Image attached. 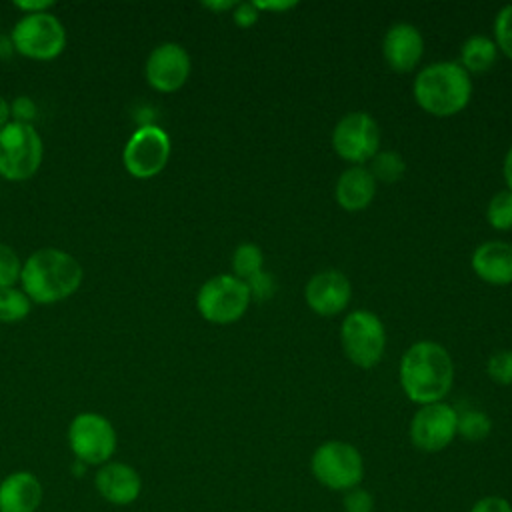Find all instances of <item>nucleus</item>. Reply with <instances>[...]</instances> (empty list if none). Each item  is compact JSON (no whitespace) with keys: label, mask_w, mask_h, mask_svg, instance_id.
Wrapping results in <instances>:
<instances>
[{"label":"nucleus","mask_w":512,"mask_h":512,"mask_svg":"<svg viewBox=\"0 0 512 512\" xmlns=\"http://www.w3.org/2000/svg\"><path fill=\"white\" fill-rule=\"evenodd\" d=\"M398 376L408 400L426 406L442 402L450 392L454 384V362L442 344L422 340L402 354Z\"/></svg>","instance_id":"1"},{"label":"nucleus","mask_w":512,"mask_h":512,"mask_svg":"<svg viewBox=\"0 0 512 512\" xmlns=\"http://www.w3.org/2000/svg\"><path fill=\"white\" fill-rule=\"evenodd\" d=\"M84 278L82 264L66 250L40 248L22 262L20 284L36 304H56L72 296Z\"/></svg>","instance_id":"2"},{"label":"nucleus","mask_w":512,"mask_h":512,"mask_svg":"<svg viewBox=\"0 0 512 512\" xmlns=\"http://www.w3.org/2000/svg\"><path fill=\"white\" fill-rule=\"evenodd\" d=\"M412 92L424 112L448 118L468 106L472 80L460 64L444 60L424 66L414 78Z\"/></svg>","instance_id":"3"},{"label":"nucleus","mask_w":512,"mask_h":512,"mask_svg":"<svg viewBox=\"0 0 512 512\" xmlns=\"http://www.w3.org/2000/svg\"><path fill=\"white\" fill-rule=\"evenodd\" d=\"M310 472L320 486L344 494L362 486L364 458L360 450L346 440H326L312 452Z\"/></svg>","instance_id":"4"},{"label":"nucleus","mask_w":512,"mask_h":512,"mask_svg":"<svg viewBox=\"0 0 512 512\" xmlns=\"http://www.w3.org/2000/svg\"><path fill=\"white\" fill-rule=\"evenodd\" d=\"M44 156V144L32 124L10 120L0 130V176L12 182L32 178Z\"/></svg>","instance_id":"5"},{"label":"nucleus","mask_w":512,"mask_h":512,"mask_svg":"<svg viewBox=\"0 0 512 512\" xmlns=\"http://www.w3.org/2000/svg\"><path fill=\"white\" fill-rule=\"evenodd\" d=\"M244 280L234 274H218L206 280L196 294V308L210 324H232L244 316L250 304Z\"/></svg>","instance_id":"6"},{"label":"nucleus","mask_w":512,"mask_h":512,"mask_svg":"<svg viewBox=\"0 0 512 512\" xmlns=\"http://www.w3.org/2000/svg\"><path fill=\"white\" fill-rule=\"evenodd\" d=\"M10 38L14 50L32 60H54L66 48V28L52 12L22 14Z\"/></svg>","instance_id":"7"},{"label":"nucleus","mask_w":512,"mask_h":512,"mask_svg":"<svg viewBox=\"0 0 512 512\" xmlns=\"http://www.w3.org/2000/svg\"><path fill=\"white\" fill-rule=\"evenodd\" d=\"M340 342L352 364L358 368H372L384 356L386 330L374 312L354 310L340 326Z\"/></svg>","instance_id":"8"},{"label":"nucleus","mask_w":512,"mask_h":512,"mask_svg":"<svg viewBox=\"0 0 512 512\" xmlns=\"http://www.w3.org/2000/svg\"><path fill=\"white\" fill-rule=\"evenodd\" d=\"M68 444L82 464H106L116 450V430L98 412H80L68 426Z\"/></svg>","instance_id":"9"},{"label":"nucleus","mask_w":512,"mask_h":512,"mask_svg":"<svg viewBox=\"0 0 512 512\" xmlns=\"http://www.w3.org/2000/svg\"><path fill=\"white\" fill-rule=\"evenodd\" d=\"M170 150L168 134L156 124H144L128 138L122 150V164L130 176L148 180L164 170Z\"/></svg>","instance_id":"10"},{"label":"nucleus","mask_w":512,"mask_h":512,"mask_svg":"<svg viewBox=\"0 0 512 512\" xmlns=\"http://www.w3.org/2000/svg\"><path fill=\"white\" fill-rule=\"evenodd\" d=\"M336 154L352 166H362L380 148V128L368 112H350L332 130Z\"/></svg>","instance_id":"11"},{"label":"nucleus","mask_w":512,"mask_h":512,"mask_svg":"<svg viewBox=\"0 0 512 512\" xmlns=\"http://www.w3.org/2000/svg\"><path fill=\"white\" fill-rule=\"evenodd\" d=\"M456 424H458V410L446 402H434V404L420 406L414 412L410 420L408 436L416 450L434 454L448 448L452 440L458 436Z\"/></svg>","instance_id":"12"},{"label":"nucleus","mask_w":512,"mask_h":512,"mask_svg":"<svg viewBox=\"0 0 512 512\" xmlns=\"http://www.w3.org/2000/svg\"><path fill=\"white\" fill-rule=\"evenodd\" d=\"M192 70L190 54L178 42H162L146 58L144 76L146 82L158 92L180 90Z\"/></svg>","instance_id":"13"},{"label":"nucleus","mask_w":512,"mask_h":512,"mask_svg":"<svg viewBox=\"0 0 512 512\" xmlns=\"http://www.w3.org/2000/svg\"><path fill=\"white\" fill-rule=\"evenodd\" d=\"M352 296L350 280L334 268L316 272L304 288L306 304L312 312L320 316H336L340 314Z\"/></svg>","instance_id":"14"},{"label":"nucleus","mask_w":512,"mask_h":512,"mask_svg":"<svg viewBox=\"0 0 512 512\" xmlns=\"http://www.w3.org/2000/svg\"><path fill=\"white\" fill-rule=\"evenodd\" d=\"M382 54L392 70L410 72L422 60L424 38L416 26L398 22L386 30L382 40Z\"/></svg>","instance_id":"15"},{"label":"nucleus","mask_w":512,"mask_h":512,"mask_svg":"<svg viewBox=\"0 0 512 512\" xmlns=\"http://www.w3.org/2000/svg\"><path fill=\"white\" fill-rule=\"evenodd\" d=\"M100 496L116 506L132 504L142 492L140 474L124 462H106L100 466L94 478Z\"/></svg>","instance_id":"16"},{"label":"nucleus","mask_w":512,"mask_h":512,"mask_svg":"<svg viewBox=\"0 0 512 512\" xmlns=\"http://www.w3.org/2000/svg\"><path fill=\"white\" fill-rule=\"evenodd\" d=\"M42 496V484L32 472H12L0 482V512H36Z\"/></svg>","instance_id":"17"},{"label":"nucleus","mask_w":512,"mask_h":512,"mask_svg":"<svg viewBox=\"0 0 512 512\" xmlns=\"http://www.w3.org/2000/svg\"><path fill=\"white\" fill-rule=\"evenodd\" d=\"M472 270L488 284L512 282V244L500 240L482 242L472 254Z\"/></svg>","instance_id":"18"},{"label":"nucleus","mask_w":512,"mask_h":512,"mask_svg":"<svg viewBox=\"0 0 512 512\" xmlns=\"http://www.w3.org/2000/svg\"><path fill=\"white\" fill-rule=\"evenodd\" d=\"M336 202L346 212H360L370 206L376 194V180L366 166H350L336 180Z\"/></svg>","instance_id":"19"},{"label":"nucleus","mask_w":512,"mask_h":512,"mask_svg":"<svg viewBox=\"0 0 512 512\" xmlns=\"http://www.w3.org/2000/svg\"><path fill=\"white\" fill-rule=\"evenodd\" d=\"M498 56V46L492 38L484 34H474L464 40L462 50H460V66L470 74L486 72L492 68Z\"/></svg>","instance_id":"20"},{"label":"nucleus","mask_w":512,"mask_h":512,"mask_svg":"<svg viewBox=\"0 0 512 512\" xmlns=\"http://www.w3.org/2000/svg\"><path fill=\"white\" fill-rule=\"evenodd\" d=\"M368 172L372 174V178L376 182H398L404 172H406V162L404 158L394 152V150H384V152H376L370 162H368Z\"/></svg>","instance_id":"21"},{"label":"nucleus","mask_w":512,"mask_h":512,"mask_svg":"<svg viewBox=\"0 0 512 512\" xmlns=\"http://www.w3.org/2000/svg\"><path fill=\"white\" fill-rule=\"evenodd\" d=\"M492 432V420L486 412L470 408L464 412H458V424L456 434L468 442H482Z\"/></svg>","instance_id":"22"},{"label":"nucleus","mask_w":512,"mask_h":512,"mask_svg":"<svg viewBox=\"0 0 512 512\" xmlns=\"http://www.w3.org/2000/svg\"><path fill=\"white\" fill-rule=\"evenodd\" d=\"M32 300L26 296L24 290L12 288H0V322L14 324L24 320L30 314Z\"/></svg>","instance_id":"23"},{"label":"nucleus","mask_w":512,"mask_h":512,"mask_svg":"<svg viewBox=\"0 0 512 512\" xmlns=\"http://www.w3.org/2000/svg\"><path fill=\"white\" fill-rule=\"evenodd\" d=\"M262 266H264V254L260 246L252 242H242L236 246L232 254V272L236 278L246 282L250 276L258 274Z\"/></svg>","instance_id":"24"},{"label":"nucleus","mask_w":512,"mask_h":512,"mask_svg":"<svg viewBox=\"0 0 512 512\" xmlns=\"http://www.w3.org/2000/svg\"><path fill=\"white\" fill-rule=\"evenodd\" d=\"M486 220L496 230H512V192H496L486 206Z\"/></svg>","instance_id":"25"},{"label":"nucleus","mask_w":512,"mask_h":512,"mask_svg":"<svg viewBox=\"0 0 512 512\" xmlns=\"http://www.w3.org/2000/svg\"><path fill=\"white\" fill-rule=\"evenodd\" d=\"M22 262L16 250L4 242H0V288H12L20 282Z\"/></svg>","instance_id":"26"},{"label":"nucleus","mask_w":512,"mask_h":512,"mask_svg":"<svg viewBox=\"0 0 512 512\" xmlns=\"http://www.w3.org/2000/svg\"><path fill=\"white\" fill-rule=\"evenodd\" d=\"M486 374L500 386H512V350H496L486 362Z\"/></svg>","instance_id":"27"},{"label":"nucleus","mask_w":512,"mask_h":512,"mask_svg":"<svg viewBox=\"0 0 512 512\" xmlns=\"http://www.w3.org/2000/svg\"><path fill=\"white\" fill-rule=\"evenodd\" d=\"M494 42L512 60V4L498 10L494 20Z\"/></svg>","instance_id":"28"},{"label":"nucleus","mask_w":512,"mask_h":512,"mask_svg":"<svg viewBox=\"0 0 512 512\" xmlns=\"http://www.w3.org/2000/svg\"><path fill=\"white\" fill-rule=\"evenodd\" d=\"M376 500L370 490L356 486L342 494V510L344 512H374Z\"/></svg>","instance_id":"29"},{"label":"nucleus","mask_w":512,"mask_h":512,"mask_svg":"<svg viewBox=\"0 0 512 512\" xmlns=\"http://www.w3.org/2000/svg\"><path fill=\"white\" fill-rule=\"evenodd\" d=\"M246 286H248L250 298H256V300H268L274 294V288H276L272 274L264 272V270H260L258 274L250 276L246 280Z\"/></svg>","instance_id":"30"},{"label":"nucleus","mask_w":512,"mask_h":512,"mask_svg":"<svg viewBox=\"0 0 512 512\" xmlns=\"http://www.w3.org/2000/svg\"><path fill=\"white\" fill-rule=\"evenodd\" d=\"M468 512H512V502L508 498H504V496L490 494V496L478 498L468 508Z\"/></svg>","instance_id":"31"},{"label":"nucleus","mask_w":512,"mask_h":512,"mask_svg":"<svg viewBox=\"0 0 512 512\" xmlns=\"http://www.w3.org/2000/svg\"><path fill=\"white\" fill-rule=\"evenodd\" d=\"M36 116V104L28 96H18L10 104V118L14 122H24L30 124V120Z\"/></svg>","instance_id":"32"},{"label":"nucleus","mask_w":512,"mask_h":512,"mask_svg":"<svg viewBox=\"0 0 512 512\" xmlns=\"http://www.w3.org/2000/svg\"><path fill=\"white\" fill-rule=\"evenodd\" d=\"M258 16H260V10L256 8L254 2H240L234 6V12H232V18L240 28H248L256 24Z\"/></svg>","instance_id":"33"},{"label":"nucleus","mask_w":512,"mask_h":512,"mask_svg":"<svg viewBox=\"0 0 512 512\" xmlns=\"http://www.w3.org/2000/svg\"><path fill=\"white\" fill-rule=\"evenodd\" d=\"M52 6L50 0H14V8L22 10L24 14H38L48 12Z\"/></svg>","instance_id":"34"},{"label":"nucleus","mask_w":512,"mask_h":512,"mask_svg":"<svg viewBox=\"0 0 512 512\" xmlns=\"http://www.w3.org/2000/svg\"><path fill=\"white\" fill-rule=\"evenodd\" d=\"M258 10H288L294 8L296 2H254Z\"/></svg>","instance_id":"35"},{"label":"nucleus","mask_w":512,"mask_h":512,"mask_svg":"<svg viewBox=\"0 0 512 512\" xmlns=\"http://www.w3.org/2000/svg\"><path fill=\"white\" fill-rule=\"evenodd\" d=\"M502 170H504V178H506L508 190L512 192V146H510V148H508V152H506V158H504V166H502Z\"/></svg>","instance_id":"36"},{"label":"nucleus","mask_w":512,"mask_h":512,"mask_svg":"<svg viewBox=\"0 0 512 512\" xmlns=\"http://www.w3.org/2000/svg\"><path fill=\"white\" fill-rule=\"evenodd\" d=\"M10 122V102L0 96V130Z\"/></svg>","instance_id":"37"},{"label":"nucleus","mask_w":512,"mask_h":512,"mask_svg":"<svg viewBox=\"0 0 512 512\" xmlns=\"http://www.w3.org/2000/svg\"><path fill=\"white\" fill-rule=\"evenodd\" d=\"M204 6H206V8H210V10H216V12H218V10H228V8H234L236 4L228 0V2H204Z\"/></svg>","instance_id":"38"}]
</instances>
